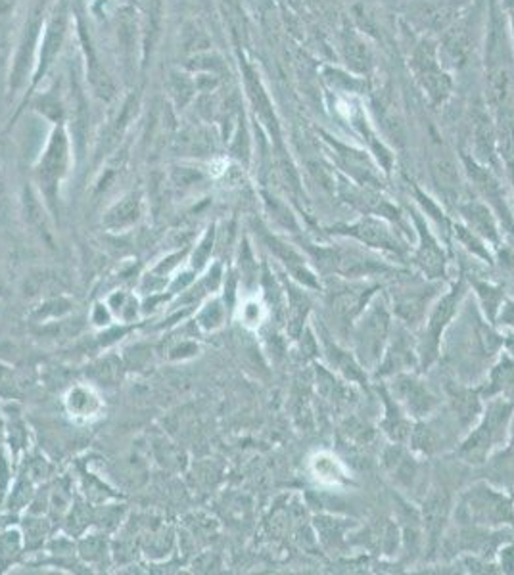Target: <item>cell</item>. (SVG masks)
<instances>
[{
	"mask_svg": "<svg viewBox=\"0 0 514 575\" xmlns=\"http://www.w3.org/2000/svg\"><path fill=\"white\" fill-rule=\"evenodd\" d=\"M503 341L505 334L482 315L469 294L442 341L439 371L467 386H478L503 353Z\"/></svg>",
	"mask_w": 514,
	"mask_h": 575,
	"instance_id": "obj_1",
	"label": "cell"
},
{
	"mask_svg": "<svg viewBox=\"0 0 514 575\" xmlns=\"http://www.w3.org/2000/svg\"><path fill=\"white\" fill-rule=\"evenodd\" d=\"M302 250L308 253L317 274L338 277L346 281H377V279H395L403 269L392 266L388 259L367 248L359 246H323V244H305Z\"/></svg>",
	"mask_w": 514,
	"mask_h": 575,
	"instance_id": "obj_2",
	"label": "cell"
},
{
	"mask_svg": "<svg viewBox=\"0 0 514 575\" xmlns=\"http://www.w3.org/2000/svg\"><path fill=\"white\" fill-rule=\"evenodd\" d=\"M321 282L323 309L319 313V323L325 326L334 340L348 346L349 332L356 318L364 313L372 295L382 288L377 282L346 281L338 277H325Z\"/></svg>",
	"mask_w": 514,
	"mask_h": 575,
	"instance_id": "obj_3",
	"label": "cell"
},
{
	"mask_svg": "<svg viewBox=\"0 0 514 575\" xmlns=\"http://www.w3.org/2000/svg\"><path fill=\"white\" fill-rule=\"evenodd\" d=\"M514 402L493 397L484 403V410L477 425L455 447L451 456L474 470L482 466L498 449L507 443L513 428Z\"/></svg>",
	"mask_w": 514,
	"mask_h": 575,
	"instance_id": "obj_4",
	"label": "cell"
},
{
	"mask_svg": "<svg viewBox=\"0 0 514 575\" xmlns=\"http://www.w3.org/2000/svg\"><path fill=\"white\" fill-rule=\"evenodd\" d=\"M469 294L470 286L467 277L459 271V277L447 284L446 292L432 303L423 325L416 330L418 372L426 374L434 369V364H438L439 356H442V341H444L447 328L454 323Z\"/></svg>",
	"mask_w": 514,
	"mask_h": 575,
	"instance_id": "obj_5",
	"label": "cell"
},
{
	"mask_svg": "<svg viewBox=\"0 0 514 575\" xmlns=\"http://www.w3.org/2000/svg\"><path fill=\"white\" fill-rule=\"evenodd\" d=\"M451 520L469 522L488 530L514 531V500L509 492L474 477V482L465 487L455 500Z\"/></svg>",
	"mask_w": 514,
	"mask_h": 575,
	"instance_id": "obj_6",
	"label": "cell"
},
{
	"mask_svg": "<svg viewBox=\"0 0 514 575\" xmlns=\"http://www.w3.org/2000/svg\"><path fill=\"white\" fill-rule=\"evenodd\" d=\"M393 320L395 317L388 302V295L379 290L351 326L349 349L369 374L375 372L384 356L386 346L392 334Z\"/></svg>",
	"mask_w": 514,
	"mask_h": 575,
	"instance_id": "obj_7",
	"label": "cell"
},
{
	"mask_svg": "<svg viewBox=\"0 0 514 575\" xmlns=\"http://www.w3.org/2000/svg\"><path fill=\"white\" fill-rule=\"evenodd\" d=\"M446 284L447 282L444 281H428L421 273L403 271L400 277L390 281L386 292L393 317L416 332L423 325L432 303L444 294L442 290Z\"/></svg>",
	"mask_w": 514,
	"mask_h": 575,
	"instance_id": "obj_8",
	"label": "cell"
},
{
	"mask_svg": "<svg viewBox=\"0 0 514 575\" xmlns=\"http://www.w3.org/2000/svg\"><path fill=\"white\" fill-rule=\"evenodd\" d=\"M69 164H71V144L68 133L60 125L51 133L45 150L41 154L33 171L38 196L54 219H58L60 215V190L68 177Z\"/></svg>",
	"mask_w": 514,
	"mask_h": 575,
	"instance_id": "obj_9",
	"label": "cell"
},
{
	"mask_svg": "<svg viewBox=\"0 0 514 575\" xmlns=\"http://www.w3.org/2000/svg\"><path fill=\"white\" fill-rule=\"evenodd\" d=\"M331 233L361 244L367 250L393 259L398 263H409L411 250H413V246H407L403 236L395 233V228L390 227L384 219H377L371 215L356 221V223L333 227Z\"/></svg>",
	"mask_w": 514,
	"mask_h": 575,
	"instance_id": "obj_10",
	"label": "cell"
},
{
	"mask_svg": "<svg viewBox=\"0 0 514 575\" xmlns=\"http://www.w3.org/2000/svg\"><path fill=\"white\" fill-rule=\"evenodd\" d=\"M382 466L393 485L401 489V493H407L409 497H415L416 493L424 495L431 484L432 472L428 464L405 443L390 441V446L386 447L382 453Z\"/></svg>",
	"mask_w": 514,
	"mask_h": 575,
	"instance_id": "obj_11",
	"label": "cell"
},
{
	"mask_svg": "<svg viewBox=\"0 0 514 575\" xmlns=\"http://www.w3.org/2000/svg\"><path fill=\"white\" fill-rule=\"evenodd\" d=\"M388 392L400 403L401 409L413 420H424L442 405V395L424 379L423 372H400L392 379L384 380Z\"/></svg>",
	"mask_w": 514,
	"mask_h": 575,
	"instance_id": "obj_12",
	"label": "cell"
},
{
	"mask_svg": "<svg viewBox=\"0 0 514 575\" xmlns=\"http://www.w3.org/2000/svg\"><path fill=\"white\" fill-rule=\"evenodd\" d=\"M411 371H418L416 332L395 318L384 356L371 376L375 382H384L400 372Z\"/></svg>",
	"mask_w": 514,
	"mask_h": 575,
	"instance_id": "obj_13",
	"label": "cell"
},
{
	"mask_svg": "<svg viewBox=\"0 0 514 575\" xmlns=\"http://www.w3.org/2000/svg\"><path fill=\"white\" fill-rule=\"evenodd\" d=\"M411 217L415 221L418 243L411 250L409 263L415 267L416 273L423 274L428 281H449L447 279L449 277V256H447L446 248L436 238L434 230L428 227V223L421 219L418 213H413Z\"/></svg>",
	"mask_w": 514,
	"mask_h": 575,
	"instance_id": "obj_14",
	"label": "cell"
},
{
	"mask_svg": "<svg viewBox=\"0 0 514 575\" xmlns=\"http://www.w3.org/2000/svg\"><path fill=\"white\" fill-rule=\"evenodd\" d=\"M472 476L485 480L503 492L514 489V420L507 443L498 449L482 466L472 470Z\"/></svg>",
	"mask_w": 514,
	"mask_h": 575,
	"instance_id": "obj_15",
	"label": "cell"
},
{
	"mask_svg": "<svg viewBox=\"0 0 514 575\" xmlns=\"http://www.w3.org/2000/svg\"><path fill=\"white\" fill-rule=\"evenodd\" d=\"M319 340L323 341V353H325L328 369L340 372L346 380L365 382L367 384L369 372L365 371L364 367L359 364L356 356L351 353V349L340 343V341L334 340L323 325H319Z\"/></svg>",
	"mask_w": 514,
	"mask_h": 575,
	"instance_id": "obj_16",
	"label": "cell"
},
{
	"mask_svg": "<svg viewBox=\"0 0 514 575\" xmlns=\"http://www.w3.org/2000/svg\"><path fill=\"white\" fill-rule=\"evenodd\" d=\"M461 267V273L467 277L469 282L470 294L474 295V302L478 303V307L492 325H495V318L500 313L501 305L507 297V290L503 286V282H495L492 279H484L482 274L474 273L472 269Z\"/></svg>",
	"mask_w": 514,
	"mask_h": 575,
	"instance_id": "obj_17",
	"label": "cell"
},
{
	"mask_svg": "<svg viewBox=\"0 0 514 575\" xmlns=\"http://www.w3.org/2000/svg\"><path fill=\"white\" fill-rule=\"evenodd\" d=\"M377 392H379L380 403H382V409H384L380 430L384 431L386 438L390 439L392 443H405L407 446L415 420L401 409L400 403L393 399L384 382H377Z\"/></svg>",
	"mask_w": 514,
	"mask_h": 575,
	"instance_id": "obj_18",
	"label": "cell"
},
{
	"mask_svg": "<svg viewBox=\"0 0 514 575\" xmlns=\"http://www.w3.org/2000/svg\"><path fill=\"white\" fill-rule=\"evenodd\" d=\"M48 0H33L30 8V15H27V23L23 30L22 41H20V50L15 56L14 69H12V83L14 89H20V84L25 79V64L31 61V48L37 43V35L41 27H43V15H45V8Z\"/></svg>",
	"mask_w": 514,
	"mask_h": 575,
	"instance_id": "obj_19",
	"label": "cell"
},
{
	"mask_svg": "<svg viewBox=\"0 0 514 575\" xmlns=\"http://www.w3.org/2000/svg\"><path fill=\"white\" fill-rule=\"evenodd\" d=\"M477 387L484 402L493 397H505L514 402V359L505 349Z\"/></svg>",
	"mask_w": 514,
	"mask_h": 575,
	"instance_id": "obj_20",
	"label": "cell"
},
{
	"mask_svg": "<svg viewBox=\"0 0 514 575\" xmlns=\"http://www.w3.org/2000/svg\"><path fill=\"white\" fill-rule=\"evenodd\" d=\"M465 227L470 228L474 235L480 236L484 243L490 244V248L495 250L503 244V230H501L500 219L495 217V213L485 207V205L478 204V202H470L459 207Z\"/></svg>",
	"mask_w": 514,
	"mask_h": 575,
	"instance_id": "obj_21",
	"label": "cell"
},
{
	"mask_svg": "<svg viewBox=\"0 0 514 575\" xmlns=\"http://www.w3.org/2000/svg\"><path fill=\"white\" fill-rule=\"evenodd\" d=\"M64 407L74 422L87 425L100 417L104 403L94 387L77 384V386L69 387L68 394L64 397Z\"/></svg>",
	"mask_w": 514,
	"mask_h": 575,
	"instance_id": "obj_22",
	"label": "cell"
},
{
	"mask_svg": "<svg viewBox=\"0 0 514 575\" xmlns=\"http://www.w3.org/2000/svg\"><path fill=\"white\" fill-rule=\"evenodd\" d=\"M284 294H287V330L292 340H300L302 338L303 328L308 323L313 303H311L310 295L303 290L302 284L298 282H290L284 284Z\"/></svg>",
	"mask_w": 514,
	"mask_h": 575,
	"instance_id": "obj_23",
	"label": "cell"
},
{
	"mask_svg": "<svg viewBox=\"0 0 514 575\" xmlns=\"http://www.w3.org/2000/svg\"><path fill=\"white\" fill-rule=\"evenodd\" d=\"M138 219H141V198L135 192H131L107 213L104 225L112 233H125L127 228L136 225Z\"/></svg>",
	"mask_w": 514,
	"mask_h": 575,
	"instance_id": "obj_24",
	"label": "cell"
},
{
	"mask_svg": "<svg viewBox=\"0 0 514 575\" xmlns=\"http://www.w3.org/2000/svg\"><path fill=\"white\" fill-rule=\"evenodd\" d=\"M66 4L54 10L53 18L46 27L45 43H43V53H41V68L38 71H45L51 61H53L54 54L60 48L62 37H64V30H66Z\"/></svg>",
	"mask_w": 514,
	"mask_h": 575,
	"instance_id": "obj_25",
	"label": "cell"
},
{
	"mask_svg": "<svg viewBox=\"0 0 514 575\" xmlns=\"http://www.w3.org/2000/svg\"><path fill=\"white\" fill-rule=\"evenodd\" d=\"M227 320V305L221 302L220 297H213L202 305L198 311L197 323L204 332H215Z\"/></svg>",
	"mask_w": 514,
	"mask_h": 575,
	"instance_id": "obj_26",
	"label": "cell"
},
{
	"mask_svg": "<svg viewBox=\"0 0 514 575\" xmlns=\"http://www.w3.org/2000/svg\"><path fill=\"white\" fill-rule=\"evenodd\" d=\"M8 446H10L8 422L4 415H2V410H0V505L7 497L10 482H12V466H10V461H8Z\"/></svg>",
	"mask_w": 514,
	"mask_h": 575,
	"instance_id": "obj_27",
	"label": "cell"
},
{
	"mask_svg": "<svg viewBox=\"0 0 514 575\" xmlns=\"http://www.w3.org/2000/svg\"><path fill=\"white\" fill-rule=\"evenodd\" d=\"M265 311H267V307L257 297L246 300L243 307H241V317H243L244 325L257 328V326L264 323Z\"/></svg>",
	"mask_w": 514,
	"mask_h": 575,
	"instance_id": "obj_28",
	"label": "cell"
},
{
	"mask_svg": "<svg viewBox=\"0 0 514 575\" xmlns=\"http://www.w3.org/2000/svg\"><path fill=\"white\" fill-rule=\"evenodd\" d=\"M213 240H215V227L208 228V233H205L204 238H202V243H200V246H197L194 258H192V266H190V269H194L197 273L200 269H204V267L208 266V259L212 256Z\"/></svg>",
	"mask_w": 514,
	"mask_h": 575,
	"instance_id": "obj_29",
	"label": "cell"
},
{
	"mask_svg": "<svg viewBox=\"0 0 514 575\" xmlns=\"http://www.w3.org/2000/svg\"><path fill=\"white\" fill-rule=\"evenodd\" d=\"M495 326L500 328L501 332H514V297H509V295L505 297L498 318H495Z\"/></svg>",
	"mask_w": 514,
	"mask_h": 575,
	"instance_id": "obj_30",
	"label": "cell"
},
{
	"mask_svg": "<svg viewBox=\"0 0 514 575\" xmlns=\"http://www.w3.org/2000/svg\"><path fill=\"white\" fill-rule=\"evenodd\" d=\"M10 217V196H8L7 179L0 171V223H7Z\"/></svg>",
	"mask_w": 514,
	"mask_h": 575,
	"instance_id": "obj_31",
	"label": "cell"
},
{
	"mask_svg": "<svg viewBox=\"0 0 514 575\" xmlns=\"http://www.w3.org/2000/svg\"><path fill=\"white\" fill-rule=\"evenodd\" d=\"M505 334V341H503V349L507 351L509 356L514 359V332H503Z\"/></svg>",
	"mask_w": 514,
	"mask_h": 575,
	"instance_id": "obj_32",
	"label": "cell"
},
{
	"mask_svg": "<svg viewBox=\"0 0 514 575\" xmlns=\"http://www.w3.org/2000/svg\"><path fill=\"white\" fill-rule=\"evenodd\" d=\"M7 284H4V279H2V274H0V297H7Z\"/></svg>",
	"mask_w": 514,
	"mask_h": 575,
	"instance_id": "obj_33",
	"label": "cell"
},
{
	"mask_svg": "<svg viewBox=\"0 0 514 575\" xmlns=\"http://www.w3.org/2000/svg\"><path fill=\"white\" fill-rule=\"evenodd\" d=\"M509 495H511V497H513L514 500V489H511V492H509Z\"/></svg>",
	"mask_w": 514,
	"mask_h": 575,
	"instance_id": "obj_34",
	"label": "cell"
}]
</instances>
